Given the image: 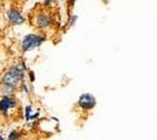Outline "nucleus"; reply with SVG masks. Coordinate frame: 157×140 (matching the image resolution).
<instances>
[{
    "instance_id": "9d476101",
    "label": "nucleus",
    "mask_w": 157,
    "mask_h": 140,
    "mask_svg": "<svg viewBox=\"0 0 157 140\" xmlns=\"http://www.w3.org/2000/svg\"><path fill=\"white\" fill-rule=\"evenodd\" d=\"M33 111H34V108H33L32 104L24 105V108H23V119H24V121H25L27 123H29V119H30Z\"/></svg>"
},
{
    "instance_id": "f257e3e1",
    "label": "nucleus",
    "mask_w": 157,
    "mask_h": 140,
    "mask_svg": "<svg viewBox=\"0 0 157 140\" xmlns=\"http://www.w3.org/2000/svg\"><path fill=\"white\" fill-rule=\"evenodd\" d=\"M27 62L24 59L12 62L6 69L0 73V83L9 85L16 89H18L21 82L25 80V73L28 70Z\"/></svg>"
},
{
    "instance_id": "f8f14e48",
    "label": "nucleus",
    "mask_w": 157,
    "mask_h": 140,
    "mask_svg": "<svg viewBox=\"0 0 157 140\" xmlns=\"http://www.w3.org/2000/svg\"><path fill=\"white\" fill-rule=\"evenodd\" d=\"M25 80L33 86V83L36 80V78H35V71H34L33 69H28V70H27V73H25Z\"/></svg>"
},
{
    "instance_id": "1a4fd4ad",
    "label": "nucleus",
    "mask_w": 157,
    "mask_h": 140,
    "mask_svg": "<svg viewBox=\"0 0 157 140\" xmlns=\"http://www.w3.org/2000/svg\"><path fill=\"white\" fill-rule=\"evenodd\" d=\"M17 89L9 86V85H2L0 83V97L1 96H16Z\"/></svg>"
},
{
    "instance_id": "f03ea898",
    "label": "nucleus",
    "mask_w": 157,
    "mask_h": 140,
    "mask_svg": "<svg viewBox=\"0 0 157 140\" xmlns=\"http://www.w3.org/2000/svg\"><path fill=\"white\" fill-rule=\"evenodd\" d=\"M30 23L36 29V32L46 34V32L52 29L55 25V16L52 15V12H50L48 9L41 7L36 11H33V13L30 15Z\"/></svg>"
},
{
    "instance_id": "20e7f679",
    "label": "nucleus",
    "mask_w": 157,
    "mask_h": 140,
    "mask_svg": "<svg viewBox=\"0 0 157 140\" xmlns=\"http://www.w3.org/2000/svg\"><path fill=\"white\" fill-rule=\"evenodd\" d=\"M20 99L16 96H1L0 97V116L5 120H10L20 110Z\"/></svg>"
},
{
    "instance_id": "4468645a",
    "label": "nucleus",
    "mask_w": 157,
    "mask_h": 140,
    "mask_svg": "<svg viewBox=\"0 0 157 140\" xmlns=\"http://www.w3.org/2000/svg\"><path fill=\"white\" fill-rule=\"evenodd\" d=\"M4 69H5V63H4V59H2V57H1V55H0V73H1Z\"/></svg>"
},
{
    "instance_id": "6e6552de",
    "label": "nucleus",
    "mask_w": 157,
    "mask_h": 140,
    "mask_svg": "<svg viewBox=\"0 0 157 140\" xmlns=\"http://www.w3.org/2000/svg\"><path fill=\"white\" fill-rule=\"evenodd\" d=\"M24 137V133L18 129V128H13V129H11L7 134H6V140H20L22 139Z\"/></svg>"
},
{
    "instance_id": "0eeeda50",
    "label": "nucleus",
    "mask_w": 157,
    "mask_h": 140,
    "mask_svg": "<svg viewBox=\"0 0 157 140\" xmlns=\"http://www.w3.org/2000/svg\"><path fill=\"white\" fill-rule=\"evenodd\" d=\"M32 91H33V86H32L27 80L22 81L20 85V87H18V89H17V92H20V93L24 94V96H27V97L30 96Z\"/></svg>"
},
{
    "instance_id": "2eb2a0df",
    "label": "nucleus",
    "mask_w": 157,
    "mask_h": 140,
    "mask_svg": "<svg viewBox=\"0 0 157 140\" xmlns=\"http://www.w3.org/2000/svg\"><path fill=\"white\" fill-rule=\"evenodd\" d=\"M0 140H6V139H5V137H4V135H1V134H0Z\"/></svg>"
},
{
    "instance_id": "ddd939ff",
    "label": "nucleus",
    "mask_w": 157,
    "mask_h": 140,
    "mask_svg": "<svg viewBox=\"0 0 157 140\" xmlns=\"http://www.w3.org/2000/svg\"><path fill=\"white\" fill-rule=\"evenodd\" d=\"M40 117H41L40 110L33 111V114H32V116H30V119H29V123H36V122L40 120Z\"/></svg>"
},
{
    "instance_id": "dca6fc26",
    "label": "nucleus",
    "mask_w": 157,
    "mask_h": 140,
    "mask_svg": "<svg viewBox=\"0 0 157 140\" xmlns=\"http://www.w3.org/2000/svg\"><path fill=\"white\" fill-rule=\"evenodd\" d=\"M20 140H30V139H29V138H27V137H23V138L20 139Z\"/></svg>"
},
{
    "instance_id": "9b49d317",
    "label": "nucleus",
    "mask_w": 157,
    "mask_h": 140,
    "mask_svg": "<svg viewBox=\"0 0 157 140\" xmlns=\"http://www.w3.org/2000/svg\"><path fill=\"white\" fill-rule=\"evenodd\" d=\"M78 16L76 13H71L69 17H68V20H67V28L69 29V28H73V27H75L76 25V23H78Z\"/></svg>"
},
{
    "instance_id": "7ed1b4c3",
    "label": "nucleus",
    "mask_w": 157,
    "mask_h": 140,
    "mask_svg": "<svg viewBox=\"0 0 157 140\" xmlns=\"http://www.w3.org/2000/svg\"><path fill=\"white\" fill-rule=\"evenodd\" d=\"M47 41V35L40 32H29L24 34L20 40V50L22 53L33 52L40 48Z\"/></svg>"
},
{
    "instance_id": "423d86ee",
    "label": "nucleus",
    "mask_w": 157,
    "mask_h": 140,
    "mask_svg": "<svg viewBox=\"0 0 157 140\" xmlns=\"http://www.w3.org/2000/svg\"><path fill=\"white\" fill-rule=\"evenodd\" d=\"M76 109L82 112H90L96 109L97 106V98L91 92H83L78 97L76 100Z\"/></svg>"
},
{
    "instance_id": "39448f33",
    "label": "nucleus",
    "mask_w": 157,
    "mask_h": 140,
    "mask_svg": "<svg viewBox=\"0 0 157 140\" xmlns=\"http://www.w3.org/2000/svg\"><path fill=\"white\" fill-rule=\"evenodd\" d=\"M5 20L11 27H21L25 24L28 20L23 13V10L18 6H10L5 11Z\"/></svg>"
}]
</instances>
